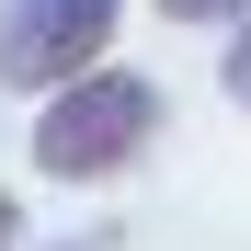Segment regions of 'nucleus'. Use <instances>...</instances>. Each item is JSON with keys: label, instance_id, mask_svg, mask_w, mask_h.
Returning <instances> with one entry per match:
<instances>
[{"label": "nucleus", "instance_id": "1", "mask_svg": "<svg viewBox=\"0 0 251 251\" xmlns=\"http://www.w3.org/2000/svg\"><path fill=\"white\" fill-rule=\"evenodd\" d=\"M160 137V92L137 69H80L69 92H46L34 114V172L46 183H114L126 160Z\"/></svg>", "mask_w": 251, "mask_h": 251}, {"label": "nucleus", "instance_id": "2", "mask_svg": "<svg viewBox=\"0 0 251 251\" xmlns=\"http://www.w3.org/2000/svg\"><path fill=\"white\" fill-rule=\"evenodd\" d=\"M126 0H12L0 12V92H69L80 69H103Z\"/></svg>", "mask_w": 251, "mask_h": 251}, {"label": "nucleus", "instance_id": "3", "mask_svg": "<svg viewBox=\"0 0 251 251\" xmlns=\"http://www.w3.org/2000/svg\"><path fill=\"white\" fill-rule=\"evenodd\" d=\"M172 23H240V0H160Z\"/></svg>", "mask_w": 251, "mask_h": 251}, {"label": "nucleus", "instance_id": "4", "mask_svg": "<svg viewBox=\"0 0 251 251\" xmlns=\"http://www.w3.org/2000/svg\"><path fill=\"white\" fill-rule=\"evenodd\" d=\"M228 92H240V103H251V23H240V34H228Z\"/></svg>", "mask_w": 251, "mask_h": 251}, {"label": "nucleus", "instance_id": "5", "mask_svg": "<svg viewBox=\"0 0 251 251\" xmlns=\"http://www.w3.org/2000/svg\"><path fill=\"white\" fill-rule=\"evenodd\" d=\"M12 240H23V205H12V194H0V251H12Z\"/></svg>", "mask_w": 251, "mask_h": 251}]
</instances>
